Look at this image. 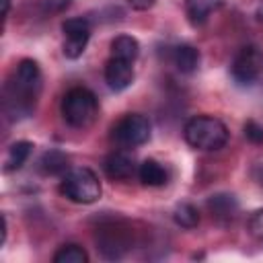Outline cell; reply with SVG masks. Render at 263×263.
<instances>
[{"label": "cell", "instance_id": "cell-10", "mask_svg": "<svg viewBox=\"0 0 263 263\" xmlns=\"http://www.w3.org/2000/svg\"><path fill=\"white\" fill-rule=\"evenodd\" d=\"M103 171H105V175H107L109 179H113V181H127V179H132L134 173H136V162H134V158H132L127 152L115 150V152H111V154L105 156V160H103Z\"/></svg>", "mask_w": 263, "mask_h": 263}, {"label": "cell", "instance_id": "cell-3", "mask_svg": "<svg viewBox=\"0 0 263 263\" xmlns=\"http://www.w3.org/2000/svg\"><path fill=\"white\" fill-rule=\"evenodd\" d=\"M95 242H97V251L105 259L115 261L132 251L134 230L121 218H107V220H101V224L97 226Z\"/></svg>", "mask_w": 263, "mask_h": 263}, {"label": "cell", "instance_id": "cell-13", "mask_svg": "<svg viewBox=\"0 0 263 263\" xmlns=\"http://www.w3.org/2000/svg\"><path fill=\"white\" fill-rule=\"evenodd\" d=\"M173 62L177 66L179 72L183 74H191L197 70L199 66V51L193 47V45H187V43H181L173 49Z\"/></svg>", "mask_w": 263, "mask_h": 263}, {"label": "cell", "instance_id": "cell-22", "mask_svg": "<svg viewBox=\"0 0 263 263\" xmlns=\"http://www.w3.org/2000/svg\"><path fill=\"white\" fill-rule=\"evenodd\" d=\"M127 2H129V6L136 8V10H148V8L154 6L156 0H127Z\"/></svg>", "mask_w": 263, "mask_h": 263}, {"label": "cell", "instance_id": "cell-7", "mask_svg": "<svg viewBox=\"0 0 263 263\" xmlns=\"http://www.w3.org/2000/svg\"><path fill=\"white\" fill-rule=\"evenodd\" d=\"M230 74L242 86L255 84L263 76V49L257 45L240 47L230 64Z\"/></svg>", "mask_w": 263, "mask_h": 263}, {"label": "cell", "instance_id": "cell-23", "mask_svg": "<svg viewBox=\"0 0 263 263\" xmlns=\"http://www.w3.org/2000/svg\"><path fill=\"white\" fill-rule=\"evenodd\" d=\"M8 8H10V0H2V16H8Z\"/></svg>", "mask_w": 263, "mask_h": 263}, {"label": "cell", "instance_id": "cell-21", "mask_svg": "<svg viewBox=\"0 0 263 263\" xmlns=\"http://www.w3.org/2000/svg\"><path fill=\"white\" fill-rule=\"evenodd\" d=\"M245 138L251 140L253 144H261V142H263V127H261L257 121L249 119V121L245 123Z\"/></svg>", "mask_w": 263, "mask_h": 263}, {"label": "cell", "instance_id": "cell-8", "mask_svg": "<svg viewBox=\"0 0 263 263\" xmlns=\"http://www.w3.org/2000/svg\"><path fill=\"white\" fill-rule=\"evenodd\" d=\"M62 31H64V55L70 60L80 58L90 39V23L84 16H72L62 23Z\"/></svg>", "mask_w": 263, "mask_h": 263}, {"label": "cell", "instance_id": "cell-2", "mask_svg": "<svg viewBox=\"0 0 263 263\" xmlns=\"http://www.w3.org/2000/svg\"><path fill=\"white\" fill-rule=\"evenodd\" d=\"M185 142L195 150L216 152L226 146L230 132L226 123L214 115H195L183 127Z\"/></svg>", "mask_w": 263, "mask_h": 263}, {"label": "cell", "instance_id": "cell-16", "mask_svg": "<svg viewBox=\"0 0 263 263\" xmlns=\"http://www.w3.org/2000/svg\"><path fill=\"white\" fill-rule=\"evenodd\" d=\"M208 208L212 210V216H216L218 220H222V218L230 220L236 216L238 203L232 195H212L208 201Z\"/></svg>", "mask_w": 263, "mask_h": 263}, {"label": "cell", "instance_id": "cell-4", "mask_svg": "<svg viewBox=\"0 0 263 263\" xmlns=\"http://www.w3.org/2000/svg\"><path fill=\"white\" fill-rule=\"evenodd\" d=\"M99 115V99L86 86H72L62 99V117L68 125L84 129L95 123Z\"/></svg>", "mask_w": 263, "mask_h": 263}, {"label": "cell", "instance_id": "cell-15", "mask_svg": "<svg viewBox=\"0 0 263 263\" xmlns=\"http://www.w3.org/2000/svg\"><path fill=\"white\" fill-rule=\"evenodd\" d=\"M138 177H140V181H142L144 185H148V187H160V185L166 183V171H164V166H162L158 160H154V158H146V160L138 166Z\"/></svg>", "mask_w": 263, "mask_h": 263}, {"label": "cell", "instance_id": "cell-12", "mask_svg": "<svg viewBox=\"0 0 263 263\" xmlns=\"http://www.w3.org/2000/svg\"><path fill=\"white\" fill-rule=\"evenodd\" d=\"M31 152H33V144L27 140H18V142L10 144V148L4 156V173L21 171L25 166V162L29 160Z\"/></svg>", "mask_w": 263, "mask_h": 263}, {"label": "cell", "instance_id": "cell-5", "mask_svg": "<svg viewBox=\"0 0 263 263\" xmlns=\"http://www.w3.org/2000/svg\"><path fill=\"white\" fill-rule=\"evenodd\" d=\"M101 191V181L88 166H74L66 171L60 181V193L74 203H95Z\"/></svg>", "mask_w": 263, "mask_h": 263}, {"label": "cell", "instance_id": "cell-18", "mask_svg": "<svg viewBox=\"0 0 263 263\" xmlns=\"http://www.w3.org/2000/svg\"><path fill=\"white\" fill-rule=\"evenodd\" d=\"M86 261H88V253L76 242L62 245L53 255V263H86Z\"/></svg>", "mask_w": 263, "mask_h": 263}, {"label": "cell", "instance_id": "cell-11", "mask_svg": "<svg viewBox=\"0 0 263 263\" xmlns=\"http://www.w3.org/2000/svg\"><path fill=\"white\" fill-rule=\"evenodd\" d=\"M222 4H224V0H185V14L193 27H199Z\"/></svg>", "mask_w": 263, "mask_h": 263}, {"label": "cell", "instance_id": "cell-20", "mask_svg": "<svg viewBox=\"0 0 263 263\" xmlns=\"http://www.w3.org/2000/svg\"><path fill=\"white\" fill-rule=\"evenodd\" d=\"M249 234L255 240L263 242V208L251 214V218H249Z\"/></svg>", "mask_w": 263, "mask_h": 263}, {"label": "cell", "instance_id": "cell-1", "mask_svg": "<svg viewBox=\"0 0 263 263\" xmlns=\"http://www.w3.org/2000/svg\"><path fill=\"white\" fill-rule=\"evenodd\" d=\"M41 68L35 60H21L2 88V111L8 121H21L33 115L41 95Z\"/></svg>", "mask_w": 263, "mask_h": 263}, {"label": "cell", "instance_id": "cell-6", "mask_svg": "<svg viewBox=\"0 0 263 263\" xmlns=\"http://www.w3.org/2000/svg\"><path fill=\"white\" fill-rule=\"evenodd\" d=\"M150 121L142 113H127L111 127V140L121 148H138L150 140Z\"/></svg>", "mask_w": 263, "mask_h": 263}, {"label": "cell", "instance_id": "cell-19", "mask_svg": "<svg viewBox=\"0 0 263 263\" xmlns=\"http://www.w3.org/2000/svg\"><path fill=\"white\" fill-rule=\"evenodd\" d=\"M173 220H175L177 226L189 230V228H195V226L199 224V212H197V208L191 205V203H179V205L175 208Z\"/></svg>", "mask_w": 263, "mask_h": 263}, {"label": "cell", "instance_id": "cell-9", "mask_svg": "<svg viewBox=\"0 0 263 263\" xmlns=\"http://www.w3.org/2000/svg\"><path fill=\"white\" fill-rule=\"evenodd\" d=\"M105 82L115 92L125 90L134 82V64L111 55L105 62Z\"/></svg>", "mask_w": 263, "mask_h": 263}, {"label": "cell", "instance_id": "cell-14", "mask_svg": "<svg viewBox=\"0 0 263 263\" xmlns=\"http://www.w3.org/2000/svg\"><path fill=\"white\" fill-rule=\"evenodd\" d=\"M111 55L134 64L138 60V55H140V43H138V39L132 37V35H117L111 41Z\"/></svg>", "mask_w": 263, "mask_h": 263}, {"label": "cell", "instance_id": "cell-17", "mask_svg": "<svg viewBox=\"0 0 263 263\" xmlns=\"http://www.w3.org/2000/svg\"><path fill=\"white\" fill-rule=\"evenodd\" d=\"M39 168L45 173V175H60L68 168V156L60 150H49L41 156L39 160Z\"/></svg>", "mask_w": 263, "mask_h": 263}]
</instances>
